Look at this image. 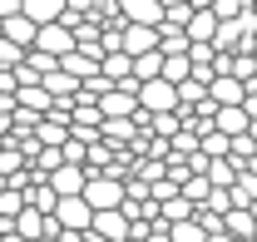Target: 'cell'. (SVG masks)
Instances as JSON below:
<instances>
[{"instance_id": "cell-1", "label": "cell", "mask_w": 257, "mask_h": 242, "mask_svg": "<svg viewBox=\"0 0 257 242\" xmlns=\"http://www.w3.org/2000/svg\"><path fill=\"white\" fill-rule=\"evenodd\" d=\"M139 104H144L149 114H163V109H178L183 99H178V84H173V79L154 74V79H144V84H139Z\"/></svg>"}, {"instance_id": "cell-2", "label": "cell", "mask_w": 257, "mask_h": 242, "mask_svg": "<svg viewBox=\"0 0 257 242\" xmlns=\"http://www.w3.org/2000/svg\"><path fill=\"white\" fill-rule=\"evenodd\" d=\"M84 198H89V208H119L124 203V178H114V173H89L84 183Z\"/></svg>"}, {"instance_id": "cell-3", "label": "cell", "mask_w": 257, "mask_h": 242, "mask_svg": "<svg viewBox=\"0 0 257 242\" xmlns=\"http://www.w3.org/2000/svg\"><path fill=\"white\" fill-rule=\"evenodd\" d=\"M55 217H60L64 232H84V227L94 222V208H89V198H84V193H69V198L55 203Z\"/></svg>"}, {"instance_id": "cell-4", "label": "cell", "mask_w": 257, "mask_h": 242, "mask_svg": "<svg viewBox=\"0 0 257 242\" xmlns=\"http://www.w3.org/2000/svg\"><path fill=\"white\" fill-rule=\"evenodd\" d=\"M89 227H94L104 242H124V237H128V227H134V217H128L124 208H99Z\"/></svg>"}, {"instance_id": "cell-5", "label": "cell", "mask_w": 257, "mask_h": 242, "mask_svg": "<svg viewBox=\"0 0 257 242\" xmlns=\"http://www.w3.org/2000/svg\"><path fill=\"white\" fill-rule=\"evenodd\" d=\"M119 45H124L128 55H149V50H159V25L124 20V35H119Z\"/></svg>"}, {"instance_id": "cell-6", "label": "cell", "mask_w": 257, "mask_h": 242, "mask_svg": "<svg viewBox=\"0 0 257 242\" xmlns=\"http://www.w3.org/2000/svg\"><path fill=\"white\" fill-rule=\"evenodd\" d=\"M50 183H55V193H60V198H69V193H84V183H89V163H69V158H64L60 168L50 173Z\"/></svg>"}, {"instance_id": "cell-7", "label": "cell", "mask_w": 257, "mask_h": 242, "mask_svg": "<svg viewBox=\"0 0 257 242\" xmlns=\"http://www.w3.org/2000/svg\"><path fill=\"white\" fill-rule=\"evenodd\" d=\"M35 45H40V50H55V55H64V50H74V25H69V20H50V25H40Z\"/></svg>"}, {"instance_id": "cell-8", "label": "cell", "mask_w": 257, "mask_h": 242, "mask_svg": "<svg viewBox=\"0 0 257 242\" xmlns=\"http://www.w3.org/2000/svg\"><path fill=\"white\" fill-rule=\"evenodd\" d=\"M208 94H213V104H242L247 99V84L237 74H213L208 79Z\"/></svg>"}, {"instance_id": "cell-9", "label": "cell", "mask_w": 257, "mask_h": 242, "mask_svg": "<svg viewBox=\"0 0 257 242\" xmlns=\"http://www.w3.org/2000/svg\"><path fill=\"white\" fill-rule=\"evenodd\" d=\"M0 35H10L15 45H25V50H30V45H35V35H40V25H35L25 10H15V15H5V20H0Z\"/></svg>"}, {"instance_id": "cell-10", "label": "cell", "mask_w": 257, "mask_h": 242, "mask_svg": "<svg viewBox=\"0 0 257 242\" xmlns=\"http://www.w3.org/2000/svg\"><path fill=\"white\" fill-rule=\"evenodd\" d=\"M119 10H124V20H144V25H163V0H119Z\"/></svg>"}, {"instance_id": "cell-11", "label": "cell", "mask_w": 257, "mask_h": 242, "mask_svg": "<svg viewBox=\"0 0 257 242\" xmlns=\"http://www.w3.org/2000/svg\"><path fill=\"white\" fill-rule=\"evenodd\" d=\"M64 5H69V0H20V10L30 15L35 25H50V20H64Z\"/></svg>"}, {"instance_id": "cell-12", "label": "cell", "mask_w": 257, "mask_h": 242, "mask_svg": "<svg viewBox=\"0 0 257 242\" xmlns=\"http://www.w3.org/2000/svg\"><path fill=\"white\" fill-rule=\"evenodd\" d=\"M163 74V50H149V55H134V79L144 84V79H154Z\"/></svg>"}, {"instance_id": "cell-13", "label": "cell", "mask_w": 257, "mask_h": 242, "mask_svg": "<svg viewBox=\"0 0 257 242\" xmlns=\"http://www.w3.org/2000/svg\"><path fill=\"white\" fill-rule=\"evenodd\" d=\"M25 64H30L35 74L45 79L50 69H60V55H55V50H40V45H30V50H25Z\"/></svg>"}, {"instance_id": "cell-14", "label": "cell", "mask_w": 257, "mask_h": 242, "mask_svg": "<svg viewBox=\"0 0 257 242\" xmlns=\"http://www.w3.org/2000/svg\"><path fill=\"white\" fill-rule=\"evenodd\" d=\"M25 203H30V193H25V188H15V183H5V188H0V217H15Z\"/></svg>"}, {"instance_id": "cell-15", "label": "cell", "mask_w": 257, "mask_h": 242, "mask_svg": "<svg viewBox=\"0 0 257 242\" xmlns=\"http://www.w3.org/2000/svg\"><path fill=\"white\" fill-rule=\"evenodd\" d=\"M193 74V60L188 55H163V79H173V84H183Z\"/></svg>"}, {"instance_id": "cell-16", "label": "cell", "mask_w": 257, "mask_h": 242, "mask_svg": "<svg viewBox=\"0 0 257 242\" xmlns=\"http://www.w3.org/2000/svg\"><path fill=\"white\" fill-rule=\"evenodd\" d=\"M173 242H208V227L198 217H183V222H173Z\"/></svg>"}, {"instance_id": "cell-17", "label": "cell", "mask_w": 257, "mask_h": 242, "mask_svg": "<svg viewBox=\"0 0 257 242\" xmlns=\"http://www.w3.org/2000/svg\"><path fill=\"white\" fill-rule=\"evenodd\" d=\"M252 0H213V10H218V20H237L242 10H247Z\"/></svg>"}, {"instance_id": "cell-18", "label": "cell", "mask_w": 257, "mask_h": 242, "mask_svg": "<svg viewBox=\"0 0 257 242\" xmlns=\"http://www.w3.org/2000/svg\"><path fill=\"white\" fill-rule=\"evenodd\" d=\"M25 60V45H15L10 35H0V64H20Z\"/></svg>"}, {"instance_id": "cell-19", "label": "cell", "mask_w": 257, "mask_h": 242, "mask_svg": "<svg viewBox=\"0 0 257 242\" xmlns=\"http://www.w3.org/2000/svg\"><path fill=\"white\" fill-rule=\"evenodd\" d=\"M20 89V74H15V64H0V94H15Z\"/></svg>"}, {"instance_id": "cell-20", "label": "cell", "mask_w": 257, "mask_h": 242, "mask_svg": "<svg viewBox=\"0 0 257 242\" xmlns=\"http://www.w3.org/2000/svg\"><path fill=\"white\" fill-rule=\"evenodd\" d=\"M15 10H20V0H0V20H5V15H15Z\"/></svg>"}, {"instance_id": "cell-21", "label": "cell", "mask_w": 257, "mask_h": 242, "mask_svg": "<svg viewBox=\"0 0 257 242\" xmlns=\"http://www.w3.org/2000/svg\"><path fill=\"white\" fill-rule=\"evenodd\" d=\"M30 242H60V237H50V232H40V237H30Z\"/></svg>"}, {"instance_id": "cell-22", "label": "cell", "mask_w": 257, "mask_h": 242, "mask_svg": "<svg viewBox=\"0 0 257 242\" xmlns=\"http://www.w3.org/2000/svg\"><path fill=\"white\" fill-rule=\"evenodd\" d=\"M168 5H193V0H163V10H168Z\"/></svg>"}]
</instances>
